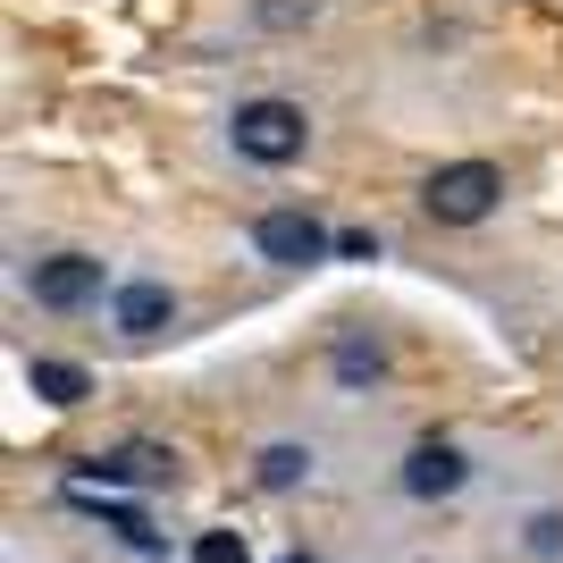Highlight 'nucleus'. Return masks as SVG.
<instances>
[{"mask_svg":"<svg viewBox=\"0 0 563 563\" xmlns=\"http://www.w3.org/2000/svg\"><path fill=\"white\" fill-rule=\"evenodd\" d=\"M25 387H34L43 404H85V396H93V378L76 371V362H51V353H34V362H25Z\"/></svg>","mask_w":563,"mask_h":563,"instance_id":"6e6552de","label":"nucleus"},{"mask_svg":"<svg viewBox=\"0 0 563 563\" xmlns=\"http://www.w3.org/2000/svg\"><path fill=\"white\" fill-rule=\"evenodd\" d=\"M336 371H345V378H378V371H387V353L362 345V336H345V345H336Z\"/></svg>","mask_w":563,"mask_h":563,"instance_id":"9b49d317","label":"nucleus"},{"mask_svg":"<svg viewBox=\"0 0 563 563\" xmlns=\"http://www.w3.org/2000/svg\"><path fill=\"white\" fill-rule=\"evenodd\" d=\"M530 555H563V514H539V521H530Z\"/></svg>","mask_w":563,"mask_h":563,"instance_id":"f8f14e48","label":"nucleus"},{"mask_svg":"<svg viewBox=\"0 0 563 563\" xmlns=\"http://www.w3.org/2000/svg\"><path fill=\"white\" fill-rule=\"evenodd\" d=\"M253 244H261V261H278V269H311V261L336 253V235L320 228L311 211H261Z\"/></svg>","mask_w":563,"mask_h":563,"instance_id":"7ed1b4c3","label":"nucleus"},{"mask_svg":"<svg viewBox=\"0 0 563 563\" xmlns=\"http://www.w3.org/2000/svg\"><path fill=\"white\" fill-rule=\"evenodd\" d=\"M496 194H505V168L496 161H454L421 186V202H429V219H446V228H479V219L496 211Z\"/></svg>","mask_w":563,"mask_h":563,"instance_id":"f257e3e1","label":"nucleus"},{"mask_svg":"<svg viewBox=\"0 0 563 563\" xmlns=\"http://www.w3.org/2000/svg\"><path fill=\"white\" fill-rule=\"evenodd\" d=\"M311 479V446H261V488H303Z\"/></svg>","mask_w":563,"mask_h":563,"instance_id":"1a4fd4ad","label":"nucleus"},{"mask_svg":"<svg viewBox=\"0 0 563 563\" xmlns=\"http://www.w3.org/2000/svg\"><path fill=\"white\" fill-rule=\"evenodd\" d=\"M110 488V479H143V488H161V479H177V454L168 446H118V454H93V463L76 471V488Z\"/></svg>","mask_w":563,"mask_h":563,"instance_id":"39448f33","label":"nucleus"},{"mask_svg":"<svg viewBox=\"0 0 563 563\" xmlns=\"http://www.w3.org/2000/svg\"><path fill=\"white\" fill-rule=\"evenodd\" d=\"M303 143H311V118L295 110V101H244L235 110V152L261 168H286V161H303Z\"/></svg>","mask_w":563,"mask_h":563,"instance_id":"f03ea898","label":"nucleus"},{"mask_svg":"<svg viewBox=\"0 0 563 563\" xmlns=\"http://www.w3.org/2000/svg\"><path fill=\"white\" fill-rule=\"evenodd\" d=\"M286 563H311V555H286Z\"/></svg>","mask_w":563,"mask_h":563,"instance_id":"ddd939ff","label":"nucleus"},{"mask_svg":"<svg viewBox=\"0 0 563 563\" xmlns=\"http://www.w3.org/2000/svg\"><path fill=\"white\" fill-rule=\"evenodd\" d=\"M463 479H471V463L446 446V438H421V446L404 454V488L412 496H454Z\"/></svg>","mask_w":563,"mask_h":563,"instance_id":"0eeeda50","label":"nucleus"},{"mask_svg":"<svg viewBox=\"0 0 563 563\" xmlns=\"http://www.w3.org/2000/svg\"><path fill=\"white\" fill-rule=\"evenodd\" d=\"M194 563H253V547H244V530H202Z\"/></svg>","mask_w":563,"mask_h":563,"instance_id":"9d476101","label":"nucleus"},{"mask_svg":"<svg viewBox=\"0 0 563 563\" xmlns=\"http://www.w3.org/2000/svg\"><path fill=\"white\" fill-rule=\"evenodd\" d=\"M110 320H118L126 336H161L168 320H177V295H168L161 278H126V286L110 295Z\"/></svg>","mask_w":563,"mask_h":563,"instance_id":"423d86ee","label":"nucleus"},{"mask_svg":"<svg viewBox=\"0 0 563 563\" xmlns=\"http://www.w3.org/2000/svg\"><path fill=\"white\" fill-rule=\"evenodd\" d=\"M25 286H34L43 311H85V303H101V261L93 253H51V261L25 269Z\"/></svg>","mask_w":563,"mask_h":563,"instance_id":"20e7f679","label":"nucleus"}]
</instances>
